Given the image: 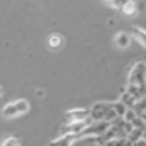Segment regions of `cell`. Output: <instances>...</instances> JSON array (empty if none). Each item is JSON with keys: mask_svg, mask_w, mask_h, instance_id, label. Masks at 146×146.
<instances>
[{"mask_svg": "<svg viewBox=\"0 0 146 146\" xmlns=\"http://www.w3.org/2000/svg\"><path fill=\"white\" fill-rule=\"evenodd\" d=\"M106 3H109V4H113L115 6V3H116V0H105Z\"/></svg>", "mask_w": 146, "mask_h": 146, "instance_id": "cell-19", "label": "cell"}, {"mask_svg": "<svg viewBox=\"0 0 146 146\" xmlns=\"http://www.w3.org/2000/svg\"><path fill=\"white\" fill-rule=\"evenodd\" d=\"M1 113H3V116L4 118H16L17 115H20L19 113V111H17V106H16V104L14 102H11V104H7L4 108H3V111H1Z\"/></svg>", "mask_w": 146, "mask_h": 146, "instance_id": "cell-7", "label": "cell"}, {"mask_svg": "<svg viewBox=\"0 0 146 146\" xmlns=\"http://www.w3.org/2000/svg\"><path fill=\"white\" fill-rule=\"evenodd\" d=\"M133 146H146V139H145V138H141V139H138V141L133 143Z\"/></svg>", "mask_w": 146, "mask_h": 146, "instance_id": "cell-18", "label": "cell"}, {"mask_svg": "<svg viewBox=\"0 0 146 146\" xmlns=\"http://www.w3.org/2000/svg\"><path fill=\"white\" fill-rule=\"evenodd\" d=\"M90 116L94 121H108L111 123L116 118H119L115 109L112 108V104H104V102H98L90 109Z\"/></svg>", "mask_w": 146, "mask_h": 146, "instance_id": "cell-1", "label": "cell"}, {"mask_svg": "<svg viewBox=\"0 0 146 146\" xmlns=\"http://www.w3.org/2000/svg\"><path fill=\"white\" fill-rule=\"evenodd\" d=\"M132 36H133L143 47H146V31L145 30H142V29H139V27H132Z\"/></svg>", "mask_w": 146, "mask_h": 146, "instance_id": "cell-11", "label": "cell"}, {"mask_svg": "<svg viewBox=\"0 0 146 146\" xmlns=\"http://www.w3.org/2000/svg\"><path fill=\"white\" fill-rule=\"evenodd\" d=\"M64 44V40L60 34H51L48 37V47L52 50H58L62 47Z\"/></svg>", "mask_w": 146, "mask_h": 146, "instance_id": "cell-8", "label": "cell"}, {"mask_svg": "<svg viewBox=\"0 0 146 146\" xmlns=\"http://www.w3.org/2000/svg\"><path fill=\"white\" fill-rule=\"evenodd\" d=\"M109 126H111V122H108V121H94L84 131H81V133L78 136L80 138H84V136H102L108 131Z\"/></svg>", "mask_w": 146, "mask_h": 146, "instance_id": "cell-2", "label": "cell"}, {"mask_svg": "<svg viewBox=\"0 0 146 146\" xmlns=\"http://www.w3.org/2000/svg\"><path fill=\"white\" fill-rule=\"evenodd\" d=\"M14 104H16L17 111H19L20 115H21V113H26V112L29 111V108H30V105H29V102H27L26 99H19V101H16Z\"/></svg>", "mask_w": 146, "mask_h": 146, "instance_id": "cell-15", "label": "cell"}, {"mask_svg": "<svg viewBox=\"0 0 146 146\" xmlns=\"http://www.w3.org/2000/svg\"><path fill=\"white\" fill-rule=\"evenodd\" d=\"M1 92H3V90H1V87H0V95H1Z\"/></svg>", "mask_w": 146, "mask_h": 146, "instance_id": "cell-20", "label": "cell"}, {"mask_svg": "<svg viewBox=\"0 0 146 146\" xmlns=\"http://www.w3.org/2000/svg\"><path fill=\"white\" fill-rule=\"evenodd\" d=\"M121 101H122V102H123V104H125V105H126L128 108H133V105L136 104V98L133 97L132 94H129L128 91H126V92H125V94L122 95Z\"/></svg>", "mask_w": 146, "mask_h": 146, "instance_id": "cell-14", "label": "cell"}, {"mask_svg": "<svg viewBox=\"0 0 146 146\" xmlns=\"http://www.w3.org/2000/svg\"><path fill=\"white\" fill-rule=\"evenodd\" d=\"M112 108L115 109V112H116V115L118 116H121V118H123V115L126 113V111L129 109L122 101H118V102H113L112 104Z\"/></svg>", "mask_w": 146, "mask_h": 146, "instance_id": "cell-13", "label": "cell"}, {"mask_svg": "<svg viewBox=\"0 0 146 146\" xmlns=\"http://www.w3.org/2000/svg\"><path fill=\"white\" fill-rule=\"evenodd\" d=\"M78 139V135H74V133H65L62 135L60 139H55L52 141L48 146H71V143L74 141Z\"/></svg>", "mask_w": 146, "mask_h": 146, "instance_id": "cell-6", "label": "cell"}, {"mask_svg": "<svg viewBox=\"0 0 146 146\" xmlns=\"http://www.w3.org/2000/svg\"><path fill=\"white\" fill-rule=\"evenodd\" d=\"M133 109H135V112H136L138 115H141L142 112H145L146 111V97L141 98L139 101H136V104L133 105Z\"/></svg>", "mask_w": 146, "mask_h": 146, "instance_id": "cell-16", "label": "cell"}, {"mask_svg": "<svg viewBox=\"0 0 146 146\" xmlns=\"http://www.w3.org/2000/svg\"><path fill=\"white\" fill-rule=\"evenodd\" d=\"M131 43V38L126 33H119L116 37H115V44L119 47V48H126Z\"/></svg>", "mask_w": 146, "mask_h": 146, "instance_id": "cell-9", "label": "cell"}, {"mask_svg": "<svg viewBox=\"0 0 146 146\" xmlns=\"http://www.w3.org/2000/svg\"><path fill=\"white\" fill-rule=\"evenodd\" d=\"M104 146H133V143L128 138H116V139H111L105 142Z\"/></svg>", "mask_w": 146, "mask_h": 146, "instance_id": "cell-10", "label": "cell"}, {"mask_svg": "<svg viewBox=\"0 0 146 146\" xmlns=\"http://www.w3.org/2000/svg\"><path fill=\"white\" fill-rule=\"evenodd\" d=\"M90 116V109H71L67 112V121L74 122V121H82Z\"/></svg>", "mask_w": 146, "mask_h": 146, "instance_id": "cell-5", "label": "cell"}, {"mask_svg": "<svg viewBox=\"0 0 146 146\" xmlns=\"http://www.w3.org/2000/svg\"><path fill=\"white\" fill-rule=\"evenodd\" d=\"M121 9H122V11H123L126 16H132V14L136 11V4H135V1H132V0H126V1L121 6Z\"/></svg>", "mask_w": 146, "mask_h": 146, "instance_id": "cell-12", "label": "cell"}, {"mask_svg": "<svg viewBox=\"0 0 146 146\" xmlns=\"http://www.w3.org/2000/svg\"><path fill=\"white\" fill-rule=\"evenodd\" d=\"M94 122V119L91 118V116H88V118H85V119H82V121H74V122H68L64 128H62V131H61V133L62 135H65V133H74V135H80L81 133V131H84L90 123H92ZM80 138V136H78Z\"/></svg>", "mask_w": 146, "mask_h": 146, "instance_id": "cell-4", "label": "cell"}, {"mask_svg": "<svg viewBox=\"0 0 146 146\" xmlns=\"http://www.w3.org/2000/svg\"><path fill=\"white\" fill-rule=\"evenodd\" d=\"M1 146H20V141H19L17 138L10 136V138H7V139L3 142V145Z\"/></svg>", "mask_w": 146, "mask_h": 146, "instance_id": "cell-17", "label": "cell"}, {"mask_svg": "<svg viewBox=\"0 0 146 146\" xmlns=\"http://www.w3.org/2000/svg\"><path fill=\"white\" fill-rule=\"evenodd\" d=\"M129 84H136L139 87H146V62L139 61L133 65L129 74Z\"/></svg>", "mask_w": 146, "mask_h": 146, "instance_id": "cell-3", "label": "cell"}]
</instances>
